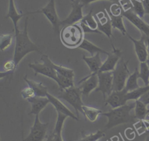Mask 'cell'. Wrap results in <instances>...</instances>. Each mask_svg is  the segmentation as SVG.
<instances>
[{"instance_id":"obj_1","label":"cell","mask_w":149,"mask_h":141,"mask_svg":"<svg viewBox=\"0 0 149 141\" xmlns=\"http://www.w3.org/2000/svg\"><path fill=\"white\" fill-rule=\"evenodd\" d=\"M24 26L23 30L15 29V46L13 61L16 67L22 59L29 53L36 51L41 53L37 46L33 43L28 36V17H26Z\"/></svg>"},{"instance_id":"obj_2","label":"cell","mask_w":149,"mask_h":141,"mask_svg":"<svg viewBox=\"0 0 149 141\" xmlns=\"http://www.w3.org/2000/svg\"><path fill=\"white\" fill-rule=\"evenodd\" d=\"M134 107L135 101L113 108L108 112H102L101 115L105 116L108 118L105 129H109L121 124L133 122L136 118L134 115L130 114V111L134 108Z\"/></svg>"},{"instance_id":"obj_3","label":"cell","mask_w":149,"mask_h":141,"mask_svg":"<svg viewBox=\"0 0 149 141\" xmlns=\"http://www.w3.org/2000/svg\"><path fill=\"white\" fill-rule=\"evenodd\" d=\"M84 33L80 24L66 25L63 26L60 31V38L65 46L68 48H76L83 41Z\"/></svg>"},{"instance_id":"obj_4","label":"cell","mask_w":149,"mask_h":141,"mask_svg":"<svg viewBox=\"0 0 149 141\" xmlns=\"http://www.w3.org/2000/svg\"><path fill=\"white\" fill-rule=\"evenodd\" d=\"M61 91L58 98H62L69 103L75 110L79 118V112L83 114L82 106L84 105L81 100L82 93L80 87L73 86Z\"/></svg>"},{"instance_id":"obj_5","label":"cell","mask_w":149,"mask_h":141,"mask_svg":"<svg viewBox=\"0 0 149 141\" xmlns=\"http://www.w3.org/2000/svg\"><path fill=\"white\" fill-rule=\"evenodd\" d=\"M128 62L121 58L112 71L113 90H122L125 88L126 80L130 75L127 66Z\"/></svg>"},{"instance_id":"obj_6","label":"cell","mask_w":149,"mask_h":141,"mask_svg":"<svg viewBox=\"0 0 149 141\" xmlns=\"http://www.w3.org/2000/svg\"><path fill=\"white\" fill-rule=\"evenodd\" d=\"M37 13H43L47 19L52 25L53 29L55 33L59 32V27L61 26V20H59L56 13L55 0H49L48 3L42 8L33 12H27V15Z\"/></svg>"},{"instance_id":"obj_7","label":"cell","mask_w":149,"mask_h":141,"mask_svg":"<svg viewBox=\"0 0 149 141\" xmlns=\"http://www.w3.org/2000/svg\"><path fill=\"white\" fill-rule=\"evenodd\" d=\"M35 119L28 136L22 141H44L47 135L48 123H42L39 115H35Z\"/></svg>"},{"instance_id":"obj_8","label":"cell","mask_w":149,"mask_h":141,"mask_svg":"<svg viewBox=\"0 0 149 141\" xmlns=\"http://www.w3.org/2000/svg\"><path fill=\"white\" fill-rule=\"evenodd\" d=\"M98 86L95 91H101L105 98L113 90V72L112 71L101 72L97 73Z\"/></svg>"},{"instance_id":"obj_9","label":"cell","mask_w":149,"mask_h":141,"mask_svg":"<svg viewBox=\"0 0 149 141\" xmlns=\"http://www.w3.org/2000/svg\"><path fill=\"white\" fill-rule=\"evenodd\" d=\"M71 1L72 10L65 19L61 20V26H65L76 24V23L80 22L83 17L82 8L84 5L77 0H71Z\"/></svg>"},{"instance_id":"obj_10","label":"cell","mask_w":149,"mask_h":141,"mask_svg":"<svg viewBox=\"0 0 149 141\" xmlns=\"http://www.w3.org/2000/svg\"><path fill=\"white\" fill-rule=\"evenodd\" d=\"M122 15L136 27L141 32V33L149 37V25L146 23L142 18L137 16L132 9L126 10H123L122 9Z\"/></svg>"},{"instance_id":"obj_11","label":"cell","mask_w":149,"mask_h":141,"mask_svg":"<svg viewBox=\"0 0 149 141\" xmlns=\"http://www.w3.org/2000/svg\"><path fill=\"white\" fill-rule=\"evenodd\" d=\"M127 36L134 44V51L140 62H147L148 55L147 46L146 44L147 36L141 33L140 38L139 40H136L133 38L128 33L127 34Z\"/></svg>"},{"instance_id":"obj_12","label":"cell","mask_w":149,"mask_h":141,"mask_svg":"<svg viewBox=\"0 0 149 141\" xmlns=\"http://www.w3.org/2000/svg\"><path fill=\"white\" fill-rule=\"evenodd\" d=\"M79 87L82 95L88 97L93 90H95L98 86V77L97 73H91L88 76L82 79L79 83Z\"/></svg>"},{"instance_id":"obj_13","label":"cell","mask_w":149,"mask_h":141,"mask_svg":"<svg viewBox=\"0 0 149 141\" xmlns=\"http://www.w3.org/2000/svg\"><path fill=\"white\" fill-rule=\"evenodd\" d=\"M111 45L112 47V51L109 53L107 58L103 62L99 71H113L117 64L120 59L122 54V51L119 48H115L113 43H111Z\"/></svg>"},{"instance_id":"obj_14","label":"cell","mask_w":149,"mask_h":141,"mask_svg":"<svg viewBox=\"0 0 149 141\" xmlns=\"http://www.w3.org/2000/svg\"><path fill=\"white\" fill-rule=\"evenodd\" d=\"M127 91L124 88L122 90H113L105 98V105H109L112 108L119 107L126 104Z\"/></svg>"},{"instance_id":"obj_15","label":"cell","mask_w":149,"mask_h":141,"mask_svg":"<svg viewBox=\"0 0 149 141\" xmlns=\"http://www.w3.org/2000/svg\"><path fill=\"white\" fill-rule=\"evenodd\" d=\"M29 66L34 71L35 75L37 74L42 75L53 79L57 83L58 73L56 71L49 65L43 62L40 63L38 62H35L34 63H30Z\"/></svg>"},{"instance_id":"obj_16","label":"cell","mask_w":149,"mask_h":141,"mask_svg":"<svg viewBox=\"0 0 149 141\" xmlns=\"http://www.w3.org/2000/svg\"><path fill=\"white\" fill-rule=\"evenodd\" d=\"M107 16H105L103 12H99V13L96 14V17L97 19V22L98 24V30L102 33H104L109 39L111 43H112L111 41V37L113 36L112 33V26L111 23V19L107 13Z\"/></svg>"},{"instance_id":"obj_17","label":"cell","mask_w":149,"mask_h":141,"mask_svg":"<svg viewBox=\"0 0 149 141\" xmlns=\"http://www.w3.org/2000/svg\"><path fill=\"white\" fill-rule=\"evenodd\" d=\"M46 97L48 98L49 103L54 107L56 112H61L68 117L72 118L73 119L79 121V118L76 117L60 100L59 98L54 96L48 92L46 94Z\"/></svg>"},{"instance_id":"obj_18","label":"cell","mask_w":149,"mask_h":141,"mask_svg":"<svg viewBox=\"0 0 149 141\" xmlns=\"http://www.w3.org/2000/svg\"><path fill=\"white\" fill-rule=\"evenodd\" d=\"M41 61L50 66H51L54 70L56 71V72L62 76H64L65 77H67L68 78L72 79L74 80V73L73 70L65 67L62 65H59L54 64L48 57L47 55L45 54H42L41 57Z\"/></svg>"},{"instance_id":"obj_19","label":"cell","mask_w":149,"mask_h":141,"mask_svg":"<svg viewBox=\"0 0 149 141\" xmlns=\"http://www.w3.org/2000/svg\"><path fill=\"white\" fill-rule=\"evenodd\" d=\"M27 101L31 103V109L29 114L39 115L45 107L49 103L48 98L47 97L35 96L34 97L27 99Z\"/></svg>"},{"instance_id":"obj_20","label":"cell","mask_w":149,"mask_h":141,"mask_svg":"<svg viewBox=\"0 0 149 141\" xmlns=\"http://www.w3.org/2000/svg\"><path fill=\"white\" fill-rule=\"evenodd\" d=\"M67 117V115L61 112H57L56 121L53 132L51 133L52 136V141H63L62 137V131L64 122Z\"/></svg>"},{"instance_id":"obj_21","label":"cell","mask_w":149,"mask_h":141,"mask_svg":"<svg viewBox=\"0 0 149 141\" xmlns=\"http://www.w3.org/2000/svg\"><path fill=\"white\" fill-rule=\"evenodd\" d=\"M100 54V53L97 52L94 55L91 57H86V55L83 56V59L89 68L90 73H98L103 64Z\"/></svg>"},{"instance_id":"obj_22","label":"cell","mask_w":149,"mask_h":141,"mask_svg":"<svg viewBox=\"0 0 149 141\" xmlns=\"http://www.w3.org/2000/svg\"><path fill=\"white\" fill-rule=\"evenodd\" d=\"M27 15V13H19L17 12L14 0H9V8H8V12L5 16V18H10L13 24L14 29H18L17 27V22L18 21L24 16Z\"/></svg>"},{"instance_id":"obj_23","label":"cell","mask_w":149,"mask_h":141,"mask_svg":"<svg viewBox=\"0 0 149 141\" xmlns=\"http://www.w3.org/2000/svg\"><path fill=\"white\" fill-rule=\"evenodd\" d=\"M78 48L83 49L84 50L87 51L88 52L91 56L94 55L96 53H102L105 54L107 55L109 54V52L106 51L105 50L101 48L100 47H98L97 45H95L94 44L92 43L90 41L86 40V38H84L80 45L78 47Z\"/></svg>"},{"instance_id":"obj_24","label":"cell","mask_w":149,"mask_h":141,"mask_svg":"<svg viewBox=\"0 0 149 141\" xmlns=\"http://www.w3.org/2000/svg\"><path fill=\"white\" fill-rule=\"evenodd\" d=\"M23 79L27 83L29 86L34 89L36 92V96L46 97V94L48 92L47 87L45 86L41 82H37L34 80H30L27 77V75H26Z\"/></svg>"},{"instance_id":"obj_25","label":"cell","mask_w":149,"mask_h":141,"mask_svg":"<svg viewBox=\"0 0 149 141\" xmlns=\"http://www.w3.org/2000/svg\"><path fill=\"white\" fill-rule=\"evenodd\" d=\"M82 111H83V115L87 118L88 121L91 122H94L97 120L98 116L101 115L102 113V111L100 109L83 105L82 106Z\"/></svg>"},{"instance_id":"obj_26","label":"cell","mask_w":149,"mask_h":141,"mask_svg":"<svg viewBox=\"0 0 149 141\" xmlns=\"http://www.w3.org/2000/svg\"><path fill=\"white\" fill-rule=\"evenodd\" d=\"M106 12L108 14V16L111 19L112 27L119 30L123 36L127 35V32L123 23V16L122 15L119 16H114L109 13H108L107 10H106Z\"/></svg>"},{"instance_id":"obj_27","label":"cell","mask_w":149,"mask_h":141,"mask_svg":"<svg viewBox=\"0 0 149 141\" xmlns=\"http://www.w3.org/2000/svg\"><path fill=\"white\" fill-rule=\"evenodd\" d=\"M139 71L137 68H136L134 71L128 77L125 87V89L127 91V92L135 90L140 87L137 82L138 78H139Z\"/></svg>"},{"instance_id":"obj_28","label":"cell","mask_w":149,"mask_h":141,"mask_svg":"<svg viewBox=\"0 0 149 141\" xmlns=\"http://www.w3.org/2000/svg\"><path fill=\"white\" fill-rule=\"evenodd\" d=\"M148 109L147 108V105L141 102L139 100L135 101L134 107V116L135 118L143 121L146 118V117L148 114Z\"/></svg>"},{"instance_id":"obj_29","label":"cell","mask_w":149,"mask_h":141,"mask_svg":"<svg viewBox=\"0 0 149 141\" xmlns=\"http://www.w3.org/2000/svg\"><path fill=\"white\" fill-rule=\"evenodd\" d=\"M93 9L92 8L87 15L83 16L82 19L80 21V23L84 24L93 30H98V24L97 20H95L93 15Z\"/></svg>"},{"instance_id":"obj_30","label":"cell","mask_w":149,"mask_h":141,"mask_svg":"<svg viewBox=\"0 0 149 141\" xmlns=\"http://www.w3.org/2000/svg\"><path fill=\"white\" fill-rule=\"evenodd\" d=\"M149 90V85L139 88L130 91H128L126 94L127 100H139L146 92Z\"/></svg>"},{"instance_id":"obj_31","label":"cell","mask_w":149,"mask_h":141,"mask_svg":"<svg viewBox=\"0 0 149 141\" xmlns=\"http://www.w3.org/2000/svg\"><path fill=\"white\" fill-rule=\"evenodd\" d=\"M139 77L143 81L144 86H148L149 65L147 62H140Z\"/></svg>"},{"instance_id":"obj_32","label":"cell","mask_w":149,"mask_h":141,"mask_svg":"<svg viewBox=\"0 0 149 141\" xmlns=\"http://www.w3.org/2000/svg\"><path fill=\"white\" fill-rule=\"evenodd\" d=\"M59 88L61 91L74 86V80L62 76L58 73V82Z\"/></svg>"},{"instance_id":"obj_33","label":"cell","mask_w":149,"mask_h":141,"mask_svg":"<svg viewBox=\"0 0 149 141\" xmlns=\"http://www.w3.org/2000/svg\"><path fill=\"white\" fill-rule=\"evenodd\" d=\"M132 4V10L140 17L143 18L144 14V9L140 0H130Z\"/></svg>"},{"instance_id":"obj_34","label":"cell","mask_w":149,"mask_h":141,"mask_svg":"<svg viewBox=\"0 0 149 141\" xmlns=\"http://www.w3.org/2000/svg\"><path fill=\"white\" fill-rule=\"evenodd\" d=\"M13 36L11 34H2L0 37V49L3 51L9 47L12 43Z\"/></svg>"},{"instance_id":"obj_35","label":"cell","mask_w":149,"mask_h":141,"mask_svg":"<svg viewBox=\"0 0 149 141\" xmlns=\"http://www.w3.org/2000/svg\"><path fill=\"white\" fill-rule=\"evenodd\" d=\"M105 136V134L103 131L98 130L95 133H90L88 135L83 134V137L79 141H97L99 139Z\"/></svg>"},{"instance_id":"obj_36","label":"cell","mask_w":149,"mask_h":141,"mask_svg":"<svg viewBox=\"0 0 149 141\" xmlns=\"http://www.w3.org/2000/svg\"><path fill=\"white\" fill-rule=\"evenodd\" d=\"M21 95L23 98L27 100L36 96L35 91L33 88L30 86L26 87L23 89L21 91Z\"/></svg>"},{"instance_id":"obj_37","label":"cell","mask_w":149,"mask_h":141,"mask_svg":"<svg viewBox=\"0 0 149 141\" xmlns=\"http://www.w3.org/2000/svg\"><path fill=\"white\" fill-rule=\"evenodd\" d=\"M16 66L15 65V62L13 61V59L10 61H7L5 62L3 65V69L6 72H8L9 75L13 74L16 69Z\"/></svg>"},{"instance_id":"obj_38","label":"cell","mask_w":149,"mask_h":141,"mask_svg":"<svg viewBox=\"0 0 149 141\" xmlns=\"http://www.w3.org/2000/svg\"><path fill=\"white\" fill-rule=\"evenodd\" d=\"M122 8L120 5H119L118 3H113L110 6V12L112 15L119 16L122 15Z\"/></svg>"},{"instance_id":"obj_39","label":"cell","mask_w":149,"mask_h":141,"mask_svg":"<svg viewBox=\"0 0 149 141\" xmlns=\"http://www.w3.org/2000/svg\"><path fill=\"white\" fill-rule=\"evenodd\" d=\"M79 24L80 25L81 27L83 29V32L85 33H98V34H102V33L101 31H100L98 30H93L92 29H91L90 28L88 27L87 26H86V25H84L83 23H79Z\"/></svg>"},{"instance_id":"obj_40","label":"cell","mask_w":149,"mask_h":141,"mask_svg":"<svg viewBox=\"0 0 149 141\" xmlns=\"http://www.w3.org/2000/svg\"><path fill=\"white\" fill-rule=\"evenodd\" d=\"M139 100L144 103L146 105L149 104V90L146 92Z\"/></svg>"},{"instance_id":"obj_41","label":"cell","mask_w":149,"mask_h":141,"mask_svg":"<svg viewBox=\"0 0 149 141\" xmlns=\"http://www.w3.org/2000/svg\"><path fill=\"white\" fill-rule=\"evenodd\" d=\"M77 1H79L80 2H81V3H83L85 6V5H88L89 3H90L91 2H95V1H99V0H77ZM109 1L116 2L118 3H119L120 1H121L122 0H109Z\"/></svg>"},{"instance_id":"obj_42","label":"cell","mask_w":149,"mask_h":141,"mask_svg":"<svg viewBox=\"0 0 149 141\" xmlns=\"http://www.w3.org/2000/svg\"><path fill=\"white\" fill-rule=\"evenodd\" d=\"M143 3L145 13L149 15V0H140Z\"/></svg>"},{"instance_id":"obj_43","label":"cell","mask_w":149,"mask_h":141,"mask_svg":"<svg viewBox=\"0 0 149 141\" xmlns=\"http://www.w3.org/2000/svg\"><path fill=\"white\" fill-rule=\"evenodd\" d=\"M45 141H52V134H51L50 135H49L47 139L45 140Z\"/></svg>"},{"instance_id":"obj_44","label":"cell","mask_w":149,"mask_h":141,"mask_svg":"<svg viewBox=\"0 0 149 141\" xmlns=\"http://www.w3.org/2000/svg\"><path fill=\"white\" fill-rule=\"evenodd\" d=\"M146 41H147V49H148V51H149V37H146Z\"/></svg>"},{"instance_id":"obj_45","label":"cell","mask_w":149,"mask_h":141,"mask_svg":"<svg viewBox=\"0 0 149 141\" xmlns=\"http://www.w3.org/2000/svg\"><path fill=\"white\" fill-rule=\"evenodd\" d=\"M145 141H149V133H148V135H147L146 136V140Z\"/></svg>"},{"instance_id":"obj_46","label":"cell","mask_w":149,"mask_h":141,"mask_svg":"<svg viewBox=\"0 0 149 141\" xmlns=\"http://www.w3.org/2000/svg\"><path fill=\"white\" fill-rule=\"evenodd\" d=\"M147 64H148V65H149V60H148V59L147 61Z\"/></svg>"},{"instance_id":"obj_47","label":"cell","mask_w":149,"mask_h":141,"mask_svg":"<svg viewBox=\"0 0 149 141\" xmlns=\"http://www.w3.org/2000/svg\"><path fill=\"white\" fill-rule=\"evenodd\" d=\"M148 114H149V109H148Z\"/></svg>"},{"instance_id":"obj_48","label":"cell","mask_w":149,"mask_h":141,"mask_svg":"<svg viewBox=\"0 0 149 141\" xmlns=\"http://www.w3.org/2000/svg\"><path fill=\"white\" fill-rule=\"evenodd\" d=\"M148 85H149V82H148Z\"/></svg>"}]
</instances>
